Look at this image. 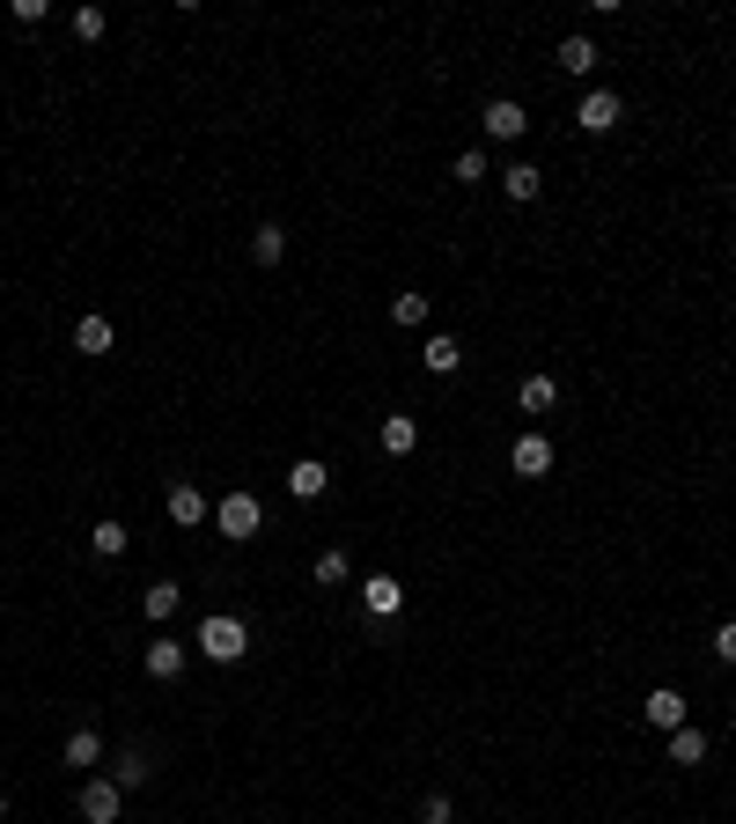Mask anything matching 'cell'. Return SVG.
<instances>
[{"mask_svg": "<svg viewBox=\"0 0 736 824\" xmlns=\"http://www.w3.org/2000/svg\"><path fill=\"white\" fill-rule=\"evenodd\" d=\"M74 346L81 354H111V316H74Z\"/></svg>", "mask_w": 736, "mask_h": 824, "instance_id": "9a60e30c", "label": "cell"}, {"mask_svg": "<svg viewBox=\"0 0 736 824\" xmlns=\"http://www.w3.org/2000/svg\"><path fill=\"white\" fill-rule=\"evenodd\" d=\"M324 486H332V464H317V457L288 464V493H294V501H317Z\"/></svg>", "mask_w": 736, "mask_h": 824, "instance_id": "30bf717a", "label": "cell"}, {"mask_svg": "<svg viewBox=\"0 0 736 824\" xmlns=\"http://www.w3.org/2000/svg\"><path fill=\"white\" fill-rule=\"evenodd\" d=\"M97 758H103V736L97 728H74L67 736V766H97Z\"/></svg>", "mask_w": 736, "mask_h": 824, "instance_id": "ffe728a7", "label": "cell"}, {"mask_svg": "<svg viewBox=\"0 0 736 824\" xmlns=\"http://www.w3.org/2000/svg\"><path fill=\"white\" fill-rule=\"evenodd\" d=\"M74 810H81V824H119V810H125V788L111 773L103 780H81V795H74Z\"/></svg>", "mask_w": 736, "mask_h": 824, "instance_id": "3957f363", "label": "cell"}, {"mask_svg": "<svg viewBox=\"0 0 736 824\" xmlns=\"http://www.w3.org/2000/svg\"><path fill=\"white\" fill-rule=\"evenodd\" d=\"M707 758V736L700 728H670V766H700Z\"/></svg>", "mask_w": 736, "mask_h": 824, "instance_id": "e0dca14e", "label": "cell"}, {"mask_svg": "<svg viewBox=\"0 0 736 824\" xmlns=\"http://www.w3.org/2000/svg\"><path fill=\"white\" fill-rule=\"evenodd\" d=\"M618 119H626V103H618L612 89H589V97H582V111H575V125H582V133H612Z\"/></svg>", "mask_w": 736, "mask_h": 824, "instance_id": "5b68a950", "label": "cell"}, {"mask_svg": "<svg viewBox=\"0 0 736 824\" xmlns=\"http://www.w3.org/2000/svg\"><path fill=\"white\" fill-rule=\"evenodd\" d=\"M501 192H509V199H523V207H531V199L545 192V170H538V163H509V170H501Z\"/></svg>", "mask_w": 736, "mask_h": 824, "instance_id": "7c38bea8", "label": "cell"}, {"mask_svg": "<svg viewBox=\"0 0 736 824\" xmlns=\"http://www.w3.org/2000/svg\"><path fill=\"white\" fill-rule=\"evenodd\" d=\"M383 449H391V457H413L420 449V420L413 412H391V420H383Z\"/></svg>", "mask_w": 736, "mask_h": 824, "instance_id": "4fadbf2b", "label": "cell"}, {"mask_svg": "<svg viewBox=\"0 0 736 824\" xmlns=\"http://www.w3.org/2000/svg\"><path fill=\"white\" fill-rule=\"evenodd\" d=\"M0 817H8V795H0Z\"/></svg>", "mask_w": 736, "mask_h": 824, "instance_id": "f546056e", "label": "cell"}, {"mask_svg": "<svg viewBox=\"0 0 736 824\" xmlns=\"http://www.w3.org/2000/svg\"><path fill=\"white\" fill-rule=\"evenodd\" d=\"M391 324L420 332V324H427V294H398V302H391Z\"/></svg>", "mask_w": 736, "mask_h": 824, "instance_id": "603a6c76", "label": "cell"}, {"mask_svg": "<svg viewBox=\"0 0 736 824\" xmlns=\"http://www.w3.org/2000/svg\"><path fill=\"white\" fill-rule=\"evenodd\" d=\"M640 722H648V728H662V736H670V728H685V692L656 684V692L640 700Z\"/></svg>", "mask_w": 736, "mask_h": 824, "instance_id": "277c9868", "label": "cell"}, {"mask_svg": "<svg viewBox=\"0 0 736 824\" xmlns=\"http://www.w3.org/2000/svg\"><path fill=\"white\" fill-rule=\"evenodd\" d=\"M74 37H89V45H97V37H103V8H74Z\"/></svg>", "mask_w": 736, "mask_h": 824, "instance_id": "4316f807", "label": "cell"}, {"mask_svg": "<svg viewBox=\"0 0 736 824\" xmlns=\"http://www.w3.org/2000/svg\"><path fill=\"white\" fill-rule=\"evenodd\" d=\"M457 368H465V346L449 339V332H435L427 339V376H457Z\"/></svg>", "mask_w": 736, "mask_h": 824, "instance_id": "5bb4252c", "label": "cell"}, {"mask_svg": "<svg viewBox=\"0 0 736 824\" xmlns=\"http://www.w3.org/2000/svg\"><path fill=\"white\" fill-rule=\"evenodd\" d=\"M509 464H515V479H545V471H553V442L545 435H523L509 449Z\"/></svg>", "mask_w": 736, "mask_h": 824, "instance_id": "ba28073f", "label": "cell"}, {"mask_svg": "<svg viewBox=\"0 0 736 824\" xmlns=\"http://www.w3.org/2000/svg\"><path fill=\"white\" fill-rule=\"evenodd\" d=\"M310 575H317L324 589H339V582H346V553H317V567H310Z\"/></svg>", "mask_w": 736, "mask_h": 824, "instance_id": "d4e9b609", "label": "cell"}, {"mask_svg": "<svg viewBox=\"0 0 736 824\" xmlns=\"http://www.w3.org/2000/svg\"><path fill=\"white\" fill-rule=\"evenodd\" d=\"M192 648L207 655V662H244V655H250V626H244V619H228V611H214V619L199 626Z\"/></svg>", "mask_w": 736, "mask_h": 824, "instance_id": "6da1fadb", "label": "cell"}, {"mask_svg": "<svg viewBox=\"0 0 736 824\" xmlns=\"http://www.w3.org/2000/svg\"><path fill=\"white\" fill-rule=\"evenodd\" d=\"M111 780H119V788H141V780H147V758H141V751H125L119 766H111Z\"/></svg>", "mask_w": 736, "mask_h": 824, "instance_id": "484cf974", "label": "cell"}, {"mask_svg": "<svg viewBox=\"0 0 736 824\" xmlns=\"http://www.w3.org/2000/svg\"><path fill=\"white\" fill-rule=\"evenodd\" d=\"M147 678H185V641H170V633H155V641H147Z\"/></svg>", "mask_w": 736, "mask_h": 824, "instance_id": "9c48e42d", "label": "cell"}, {"mask_svg": "<svg viewBox=\"0 0 736 824\" xmlns=\"http://www.w3.org/2000/svg\"><path fill=\"white\" fill-rule=\"evenodd\" d=\"M596 67V45H589V37H567L560 45V74H589Z\"/></svg>", "mask_w": 736, "mask_h": 824, "instance_id": "7402d4cb", "label": "cell"}, {"mask_svg": "<svg viewBox=\"0 0 736 824\" xmlns=\"http://www.w3.org/2000/svg\"><path fill=\"white\" fill-rule=\"evenodd\" d=\"M457 185H487V155H479V147H465V155H457Z\"/></svg>", "mask_w": 736, "mask_h": 824, "instance_id": "cb8c5ba5", "label": "cell"}, {"mask_svg": "<svg viewBox=\"0 0 736 824\" xmlns=\"http://www.w3.org/2000/svg\"><path fill=\"white\" fill-rule=\"evenodd\" d=\"M207 515H214V509H207V493H199L192 479H177V486H170V523H185V531H192V523H207Z\"/></svg>", "mask_w": 736, "mask_h": 824, "instance_id": "8fae6325", "label": "cell"}, {"mask_svg": "<svg viewBox=\"0 0 736 824\" xmlns=\"http://www.w3.org/2000/svg\"><path fill=\"white\" fill-rule=\"evenodd\" d=\"M515 398H523V412H553V405H560V383H553V376H523Z\"/></svg>", "mask_w": 736, "mask_h": 824, "instance_id": "2e32d148", "label": "cell"}, {"mask_svg": "<svg viewBox=\"0 0 736 824\" xmlns=\"http://www.w3.org/2000/svg\"><path fill=\"white\" fill-rule=\"evenodd\" d=\"M280 250H288V229H258V236H250V258H258V266H280Z\"/></svg>", "mask_w": 736, "mask_h": 824, "instance_id": "d6986e66", "label": "cell"}, {"mask_svg": "<svg viewBox=\"0 0 736 824\" xmlns=\"http://www.w3.org/2000/svg\"><path fill=\"white\" fill-rule=\"evenodd\" d=\"M89 545H97L103 559H119V553H125V523H119V515H103L97 531H89Z\"/></svg>", "mask_w": 736, "mask_h": 824, "instance_id": "44dd1931", "label": "cell"}, {"mask_svg": "<svg viewBox=\"0 0 736 824\" xmlns=\"http://www.w3.org/2000/svg\"><path fill=\"white\" fill-rule=\"evenodd\" d=\"M177 604H185V589H177V582H155V589L141 597V611H147V619H177Z\"/></svg>", "mask_w": 736, "mask_h": 824, "instance_id": "ac0fdd59", "label": "cell"}, {"mask_svg": "<svg viewBox=\"0 0 736 824\" xmlns=\"http://www.w3.org/2000/svg\"><path fill=\"white\" fill-rule=\"evenodd\" d=\"M214 523H221V537H236V545H244V537L266 531V509H258V493H221Z\"/></svg>", "mask_w": 736, "mask_h": 824, "instance_id": "7a4b0ae2", "label": "cell"}, {"mask_svg": "<svg viewBox=\"0 0 736 824\" xmlns=\"http://www.w3.org/2000/svg\"><path fill=\"white\" fill-rule=\"evenodd\" d=\"M420 824H449V795H427V802H420Z\"/></svg>", "mask_w": 736, "mask_h": 824, "instance_id": "83f0119b", "label": "cell"}, {"mask_svg": "<svg viewBox=\"0 0 736 824\" xmlns=\"http://www.w3.org/2000/svg\"><path fill=\"white\" fill-rule=\"evenodd\" d=\"M361 604H368V619H391V611H405V582H398V575H368Z\"/></svg>", "mask_w": 736, "mask_h": 824, "instance_id": "52a82bcc", "label": "cell"}, {"mask_svg": "<svg viewBox=\"0 0 736 824\" xmlns=\"http://www.w3.org/2000/svg\"><path fill=\"white\" fill-rule=\"evenodd\" d=\"M487 133L493 141H523V133H531V111H523L515 97H493L487 103Z\"/></svg>", "mask_w": 736, "mask_h": 824, "instance_id": "8992f818", "label": "cell"}, {"mask_svg": "<svg viewBox=\"0 0 736 824\" xmlns=\"http://www.w3.org/2000/svg\"><path fill=\"white\" fill-rule=\"evenodd\" d=\"M714 655H722V662H736V626H722V633H714Z\"/></svg>", "mask_w": 736, "mask_h": 824, "instance_id": "f1b7e54d", "label": "cell"}]
</instances>
